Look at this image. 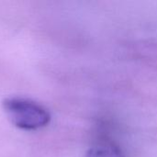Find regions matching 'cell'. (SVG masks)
<instances>
[{
    "label": "cell",
    "instance_id": "1",
    "mask_svg": "<svg viewBox=\"0 0 157 157\" xmlns=\"http://www.w3.org/2000/svg\"><path fill=\"white\" fill-rule=\"evenodd\" d=\"M2 107L9 121L21 130H38L46 126L51 121L49 111L30 99L7 98L2 102Z\"/></svg>",
    "mask_w": 157,
    "mask_h": 157
},
{
    "label": "cell",
    "instance_id": "2",
    "mask_svg": "<svg viewBox=\"0 0 157 157\" xmlns=\"http://www.w3.org/2000/svg\"><path fill=\"white\" fill-rule=\"evenodd\" d=\"M86 157H125L122 151L113 143L102 141L95 144L86 153Z\"/></svg>",
    "mask_w": 157,
    "mask_h": 157
}]
</instances>
